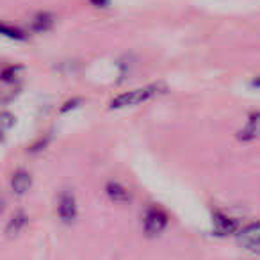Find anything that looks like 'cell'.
<instances>
[{"label":"cell","instance_id":"cell-14","mask_svg":"<svg viewBox=\"0 0 260 260\" xmlns=\"http://www.w3.org/2000/svg\"><path fill=\"white\" fill-rule=\"evenodd\" d=\"M89 2L93 6H96V8H105V6H109L111 0H89Z\"/></svg>","mask_w":260,"mask_h":260},{"label":"cell","instance_id":"cell-12","mask_svg":"<svg viewBox=\"0 0 260 260\" xmlns=\"http://www.w3.org/2000/svg\"><path fill=\"white\" fill-rule=\"evenodd\" d=\"M0 121H2V126L4 128H9V126L15 125V116L11 114V112H2V116H0Z\"/></svg>","mask_w":260,"mask_h":260},{"label":"cell","instance_id":"cell-4","mask_svg":"<svg viewBox=\"0 0 260 260\" xmlns=\"http://www.w3.org/2000/svg\"><path fill=\"white\" fill-rule=\"evenodd\" d=\"M168 226V216L160 209H150L145 214V232L148 237L159 235Z\"/></svg>","mask_w":260,"mask_h":260},{"label":"cell","instance_id":"cell-2","mask_svg":"<svg viewBox=\"0 0 260 260\" xmlns=\"http://www.w3.org/2000/svg\"><path fill=\"white\" fill-rule=\"evenodd\" d=\"M237 244L246 251L260 255V221L246 224L237 232Z\"/></svg>","mask_w":260,"mask_h":260},{"label":"cell","instance_id":"cell-9","mask_svg":"<svg viewBox=\"0 0 260 260\" xmlns=\"http://www.w3.org/2000/svg\"><path fill=\"white\" fill-rule=\"evenodd\" d=\"M258 121H260V112H251V116H249V119H248V125L239 132L237 139H241V141H249V139L255 138L256 128H258Z\"/></svg>","mask_w":260,"mask_h":260},{"label":"cell","instance_id":"cell-7","mask_svg":"<svg viewBox=\"0 0 260 260\" xmlns=\"http://www.w3.org/2000/svg\"><path fill=\"white\" fill-rule=\"evenodd\" d=\"M105 192H107L109 198H111L112 202H116V203L130 202L128 191H126V189L123 187L119 182H107V185H105Z\"/></svg>","mask_w":260,"mask_h":260},{"label":"cell","instance_id":"cell-11","mask_svg":"<svg viewBox=\"0 0 260 260\" xmlns=\"http://www.w3.org/2000/svg\"><path fill=\"white\" fill-rule=\"evenodd\" d=\"M0 32L15 41L25 40V32H23L22 29H18V27H15V25H8V23H2V25H0Z\"/></svg>","mask_w":260,"mask_h":260},{"label":"cell","instance_id":"cell-3","mask_svg":"<svg viewBox=\"0 0 260 260\" xmlns=\"http://www.w3.org/2000/svg\"><path fill=\"white\" fill-rule=\"evenodd\" d=\"M57 216L62 223H73L77 217V202L72 191H62L57 200Z\"/></svg>","mask_w":260,"mask_h":260},{"label":"cell","instance_id":"cell-13","mask_svg":"<svg viewBox=\"0 0 260 260\" xmlns=\"http://www.w3.org/2000/svg\"><path fill=\"white\" fill-rule=\"evenodd\" d=\"M20 68H6L4 73H2V80H6V82H9V80L15 77V73L18 72Z\"/></svg>","mask_w":260,"mask_h":260},{"label":"cell","instance_id":"cell-10","mask_svg":"<svg viewBox=\"0 0 260 260\" xmlns=\"http://www.w3.org/2000/svg\"><path fill=\"white\" fill-rule=\"evenodd\" d=\"M52 25H54V15L48 11L38 13L32 20V29L36 30V32H45V30L52 29Z\"/></svg>","mask_w":260,"mask_h":260},{"label":"cell","instance_id":"cell-5","mask_svg":"<svg viewBox=\"0 0 260 260\" xmlns=\"http://www.w3.org/2000/svg\"><path fill=\"white\" fill-rule=\"evenodd\" d=\"M212 230L216 235H230V234H235L239 232V226H237V221L228 217L226 214L219 212V210H214L212 212Z\"/></svg>","mask_w":260,"mask_h":260},{"label":"cell","instance_id":"cell-8","mask_svg":"<svg viewBox=\"0 0 260 260\" xmlns=\"http://www.w3.org/2000/svg\"><path fill=\"white\" fill-rule=\"evenodd\" d=\"M25 224H27L25 212H23V210H18V212H15V214H13L11 219H9L8 226H6V234H8V237L9 239L16 237V235H18L20 232H22L23 228H25Z\"/></svg>","mask_w":260,"mask_h":260},{"label":"cell","instance_id":"cell-15","mask_svg":"<svg viewBox=\"0 0 260 260\" xmlns=\"http://www.w3.org/2000/svg\"><path fill=\"white\" fill-rule=\"evenodd\" d=\"M77 104H79V100H77V98H75V100H73V102H72V100H70V102H68V104H66V105H64V107H62V109H61V112H68V109H73V107H75V105H77Z\"/></svg>","mask_w":260,"mask_h":260},{"label":"cell","instance_id":"cell-1","mask_svg":"<svg viewBox=\"0 0 260 260\" xmlns=\"http://www.w3.org/2000/svg\"><path fill=\"white\" fill-rule=\"evenodd\" d=\"M166 89L168 87L162 82H153L146 87H141V89H134V91H128V93L118 94L111 102V109H125V107H132V105H139L143 102H148L152 98H157L159 94L166 93Z\"/></svg>","mask_w":260,"mask_h":260},{"label":"cell","instance_id":"cell-6","mask_svg":"<svg viewBox=\"0 0 260 260\" xmlns=\"http://www.w3.org/2000/svg\"><path fill=\"white\" fill-rule=\"evenodd\" d=\"M30 182H32L30 175L27 173L25 170H18L15 175H13V180H11L13 192H15V194H25L30 187Z\"/></svg>","mask_w":260,"mask_h":260}]
</instances>
